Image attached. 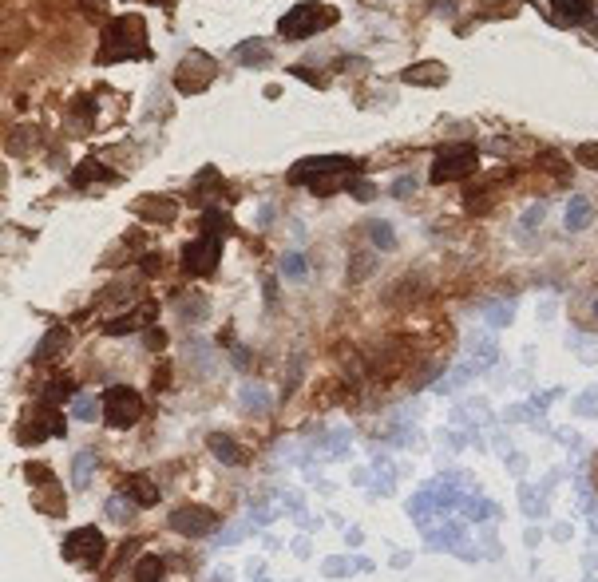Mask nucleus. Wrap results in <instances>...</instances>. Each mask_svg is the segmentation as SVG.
I'll return each instance as SVG.
<instances>
[{
    "label": "nucleus",
    "instance_id": "nucleus-1",
    "mask_svg": "<svg viewBox=\"0 0 598 582\" xmlns=\"http://www.w3.org/2000/svg\"><path fill=\"white\" fill-rule=\"evenodd\" d=\"M119 60H151L143 16H115V20L103 24V44L95 52V63H119Z\"/></svg>",
    "mask_w": 598,
    "mask_h": 582
},
{
    "label": "nucleus",
    "instance_id": "nucleus-2",
    "mask_svg": "<svg viewBox=\"0 0 598 582\" xmlns=\"http://www.w3.org/2000/svg\"><path fill=\"white\" fill-rule=\"evenodd\" d=\"M329 24H337V8L321 4V0H301V4H293V8L278 20V32H282L285 40H305V36H317V32L329 28Z\"/></svg>",
    "mask_w": 598,
    "mask_h": 582
},
{
    "label": "nucleus",
    "instance_id": "nucleus-3",
    "mask_svg": "<svg viewBox=\"0 0 598 582\" xmlns=\"http://www.w3.org/2000/svg\"><path fill=\"white\" fill-rule=\"evenodd\" d=\"M357 171H361V163H357V158H349V155H313V158H301V163H293L285 178H289L293 187H309V183H317V178L357 174Z\"/></svg>",
    "mask_w": 598,
    "mask_h": 582
},
{
    "label": "nucleus",
    "instance_id": "nucleus-4",
    "mask_svg": "<svg viewBox=\"0 0 598 582\" xmlns=\"http://www.w3.org/2000/svg\"><path fill=\"white\" fill-rule=\"evenodd\" d=\"M480 167V151L472 143H456V147H444L440 155L432 158V183L444 187V183H456V178H468V174Z\"/></svg>",
    "mask_w": 598,
    "mask_h": 582
},
{
    "label": "nucleus",
    "instance_id": "nucleus-5",
    "mask_svg": "<svg viewBox=\"0 0 598 582\" xmlns=\"http://www.w3.org/2000/svg\"><path fill=\"white\" fill-rule=\"evenodd\" d=\"M214 76H218V63H214V56L210 52H187L183 56V63L174 67V87L183 95H198V92H206L210 83H214Z\"/></svg>",
    "mask_w": 598,
    "mask_h": 582
},
{
    "label": "nucleus",
    "instance_id": "nucleus-6",
    "mask_svg": "<svg viewBox=\"0 0 598 582\" xmlns=\"http://www.w3.org/2000/svg\"><path fill=\"white\" fill-rule=\"evenodd\" d=\"M99 408H103V420L111 428H131V424H139V416H143V396L131 384H111L103 393V400H99Z\"/></svg>",
    "mask_w": 598,
    "mask_h": 582
},
{
    "label": "nucleus",
    "instance_id": "nucleus-7",
    "mask_svg": "<svg viewBox=\"0 0 598 582\" xmlns=\"http://www.w3.org/2000/svg\"><path fill=\"white\" fill-rule=\"evenodd\" d=\"M222 262V238L214 234H198L194 242L183 246V269L194 273V278H210Z\"/></svg>",
    "mask_w": 598,
    "mask_h": 582
},
{
    "label": "nucleus",
    "instance_id": "nucleus-8",
    "mask_svg": "<svg viewBox=\"0 0 598 582\" xmlns=\"http://www.w3.org/2000/svg\"><path fill=\"white\" fill-rule=\"evenodd\" d=\"M214 527H218V515H214L210 507H198V503L178 507L171 515V531L174 535H187V539H203V535H210Z\"/></svg>",
    "mask_w": 598,
    "mask_h": 582
},
{
    "label": "nucleus",
    "instance_id": "nucleus-9",
    "mask_svg": "<svg viewBox=\"0 0 598 582\" xmlns=\"http://www.w3.org/2000/svg\"><path fill=\"white\" fill-rule=\"evenodd\" d=\"M63 559H68V563H87V567H95V563L103 559V535H99L95 527L72 531V535L63 539Z\"/></svg>",
    "mask_w": 598,
    "mask_h": 582
},
{
    "label": "nucleus",
    "instance_id": "nucleus-10",
    "mask_svg": "<svg viewBox=\"0 0 598 582\" xmlns=\"http://www.w3.org/2000/svg\"><path fill=\"white\" fill-rule=\"evenodd\" d=\"M400 79H404V83H412V87H444V83H448V67H444L440 60L409 63V67L400 72Z\"/></svg>",
    "mask_w": 598,
    "mask_h": 582
},
{
    "label": "nucleus",
    "instance_id": "nucleus-11",
    "mask_svg": "<svg viewBox=\"0 0 598 582\" xmlns=\"http://www.w3.org/2000/svg\"><path fill=\"white\" fill-rule=\"evenodd\" d=\"M551 12L563 24H590L595 16V0H551Z\"/></svg>",
    "mask_w": 598,
    "mask_h": 582
},
{
    "label": "nucleus",
    "instance_id": "nucleus-12",
    "mask_svg": "<svg viewBox=\"0 0 598 582\" xmlns=\"http://www.w3.org/2000/svg\"><path fill=\"white\" fill-rule=\"evenodd\" d=\"M87 183H119V174L107 171L99 158H83L76 171H72V187H87Z\"/></svg>",
    "mask_w": 598,
    "mask_h": 582
},
{
    "label": "nucleus",
    "instance_id": "nucleus-13",
    "mask_svg": "<svg viewBox=\"0 0 598 582\" xmlns=\"http://www.w3.org/2000/svg\"><path fill=\"white\" fill-rule=\"evenodd\" d=\"M123 495L131 499V503H139V507H155L158 503V488L147 479V475H127V479H123Z\"/></svg>",
    "mask_w": 598,
    "mask_h": 582
},
{
    "label": "nucleus",
    "instance_id": "nucleus-14",
    "mask_svg": "<svg viewBox=\"0 0 598 582\" xmlns=\"http://www.w3.org/2000/svg\"><path fill=\"white\" fill-rule=\"evenodd\" d=\"M230 214L226 210H218V206H203V222H198V230L203 234H214V238H226L230 234Z\"/></svg>",
    "mask_w": 598,
    "mask_h": 582
},
{
    "label": "nucleus",
    "instance_id": "nucleus-15",
    "mask_svg": "<svg viewBox=\"0 0 598 582\" xmlns=\"http://www.w3.org/2000/svg\"><path fill=\"white\" fill-rule=\"evenodd\" d=\"M63 345H68V329H63V325H56V329L40 341V349H36V361H40V364H44V361H56V353H63Z\"/></svg>",
    "mask_w": 598,
    "mask_h": 582
},
{
    "label": "nucleus",
    "instance_id": "nucleus-16",
    "mask_svg": "<svg viewBox=\"0 0 598 582\" xmlns=\"http://www.w3.org/2000/svg\"><path fill=\"white\" fill-rule=\"evenodd\" d=\"M210 452H214L222 464H246V452H242L230 436H222V432H218V436H210Z\"/></svg>",
    "mask_w": 598,
    "mask_h": 582
},
{
    "label": "nucleus",
    "instance_id": "nucleus-17",
    "mask_svg": "<svg viewBox=\"0 0 598 582\" xmlns=\"http://www.w3.org/2000/svg\"><path fill=\"white\" fill-rule=\"evenodd\" d=\"M131 579H135V582H158V579H163V559H155V554L139 559L135 570H131Z\"/></svg>",
    "mask_w": 598,
    "mask_h": 582
},
{
    "label": "nucleus",
    "instance_id": "nucleus-18",
    "mask_svg": "<svg viewBox=\"0 0 598 582\" xmlns=\"http://www.w3.org/2000/svg\"><path fill=\"white\" fill-rule=\"evenodd\" d=\"M135 210H139V218H155V222H171L174 218V202H155V198L139 202Z\"/></svg>",
    "mask_w": 598,
    "mask_h": 582
},
{
    "label": "nucleus",
    "instance_id": "nucleus-19",
    "mask_svg": "<svg viewBox=\"0 0 598 582\" xmlns=\"http://www.w3.org/2000/svg\"><path fill=\"white\" fill-rule=\"evenodd\" d=\"M242 63H266L269 60V48L262 44V40H246V44H238V52H234Z\"/></svg>",
    "mask_w": 598,
    "mask_h": 582
},
{
    "label": "nucleus",
    "instance_id": "nucleus-20",
    "mask_svg": "<svg viewBox=\"0 0 598 582\" xmlns=\"http://www.w3.org/2000/svg\"><path fill=\"white\" fill-rule=\"evenodd\" d=\"M586 222H590V202H586V198H575L567 210V230H583Z\"/></svg>",
    "mask_w": 598,
    "mask_h": 582
},
{
    "label": "nucleus",
    "instance_id": "nucleus-21",
    "mask_svg": "<svg viewBox=\"0 0 598 582\" xmlns=\"http://www.w3.org/2000/svg\"><path fill=\"white\" fill-rule=\"evenodd\" d=\"M139 325V313H127V317H111V321H103V333L107 337H127V333Z\"/></svg>",
    "mask_w": 598,
    "mask_h": 582
},
{
    "label": "nucleus",
    "instance_id": "nucleus-22",
    "mask_svg": "<svg viewBox=\"0 0 598 582\" xmlns=\"http://www.w3.org/2000/svg\"><path fill=\"white\" fill-rule=\"evenodd\" d=\"M575 158L583 163L586 171H598V143H579V147H575Z\"/></svg>",
    "mask_w": 598,
    "mask_h": 582
},
{
    "label": "nucleus",
    "instance_id": "nucleus-23",
    "mask_svg": "<svg viewBox=\"0 0 598 582\" xmlns=\"http://www.w3.org/2000/svg\"><path fill=\"white\" fill-rule=\"evenodd\" d=\"M44 388H48V404H52V400H68V396H72V384H68V380H52V384H44Z\"/></svg>",
    "mask_w": 598,
    "mask_h": 582
},
{
    "label": "nucleus",
    "instance_id": "nucleus-24",
    "mask_svg": "<svg viewBox=\"0 0 598 582\" xmlns=\"http://www.w3.org/2000/svg\"><path fill=\"white\" fill-rule=\"evenodd\" d=\"M369 234H373V242H377V246H393V230H389V222H373V226H369Z\"/></svg>",
    "mask_w": 598,
    "mask_h": 582
},
{
    "label": "nucleus",
    "instance_id": "nucleus-25",
    "mask_svg": "<svg viewBox=\"0 0 598 582\" xmlns=\"http://www.w3.org/2000/svg\"><path fill=\"white\" fill-rule=\"evenodd\" d=\"M285 273H289V278H305V258H301V253H289V258H285Z\"/></svg>",
    "mask_w": 598,
    "mask_h": 582
},
{
    "label": "nucleus",
    "instance_id": "nucleus-26",
    "mask_svg": "<svg viewBox=\"0 0 598 582\" xmlns=\"http://www.w3.org/2000/svg\"><path fill=\"white\" fill-rule=\"evenodd\" d=\"M539 163H543L547 171H555V174H559V178H567V167H563V158L555 155V151H551V155H543V158H539Z\"/></svg>",
    "mask_w": 598,
    "mask_h": 582
},
{
    "label": "nucleus",
    "instance_id": "nucleus-27",
    "mask_svg": "<svg viewBox=\"0 0 598 582\" xmlns=\"http://www.w3.org/2000/svg\"><path fill=\"white\" fill-rule=\"evenodd\" d=\"M163 345H167V333L158 329V325H151V329H147V349H155V353H158Z\"/></svg>",
    "mask_w": 598,
    "mask_h": 582
},
{
    "label": "nucleus",
    "instance_id": "nucleus-28",
    "mask_svg": "<svg viewBox=\"0 0 598 582\" xmlns=\"http://www.w3.org/2000/svg\"><path fill=\"white\" fill-rule=\"evenodd\" d=\"M151 384H155L158 393H167V384H171V364H158V368H155V380H151Z\"/></svg>",
    "mask_w": 598,
    "mask_h": 582
},
{
    "label": "nucleus",
    "instance_id": "nucleus-29",
    "mask_svg": "<svg viewBox=\"0 0 598 582\" xmlns=\"http://www.w3.org/2000/svg\"><path fill=\"white\" fill-rule=\"evenodd\" d=\"M349 190H353L361 202H364V198H373V187H369V183H349Z\"/></svg>",
    "mask_w": 598,
    "mask_h": 582
},
{
    "label": "nucleus",
    "instance_id": "nucleus-30",
    "mask_svg": "<svg viewBox=\"0 0 598 582\" xmlns=\"http://www.w3.org/2000/svg\"><path fill=\"white\" fill-rule=\"evenodd\" d=\"M158 262H163L158 253H147V258H143V269H147V273H158V269H163Z\"/></svg>",
    "mask_w": 598,
    "mask_h": 582
},
{
    "label": "nucleus",
    "instance_id": "nucleus-31",
    "mask_svg": "<svg viewBox=\"0 0 598 582\" xmlns=\"http://www.w3.org/2000/svg\"><path fill=\"white\" fill-rule=\"evenodd\" d=\"M409 190H412V178H400V183L393 187V194H409Z\"/></svg>",
    "mask_w": 598,
    "mask_h": 582
},
{
    "label": "nucleus",
    "instance_id": "nucleus-32",
    "mask_svg": "<svg viewBox=\"0 0 598 582\" xmlns=\"http://www.w3.org/2000/svg\"><path fill=\"white\" fill-rule=\"evenodd\" d=\"M151 4H171V0H151Z\"/></svg>",
    "mask_w": 598,
    "mask_h": 582
}]
</instances>
